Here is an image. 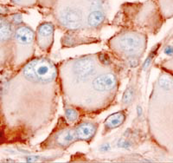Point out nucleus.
Returning <instances> with one entry per match:
<instances>
[{"mask_svg": "<svg viewBox=\"0 0 173 163\" xmlns=\"http://www.w3.org/2000/svg\"><path fill=\"white\" fill-rule=\"evenodd\" d=\"M34 69L36 75L37 77L38 81L42 82H50L53 80L56 71L51 62L45 60V59H40V60H34Z\"/></svg>", "mask_w": 173, "mask_h": 163, "instance_id": "f257e3e1", "label": "nucleus"}, {"mask_svg": "<svg viewBox=\"0 0 173 163\" xmlns=\"http://www.w3.org/2000/svg\"><path fill=\"white\" fill-rule=\"evenodd\" d=\"M61 21L67 27L76 29L82 22V14L79 10L73 7H66L61 12Z\"/></svg>", "mask_w": 173, "mask_h": 163, "instance_id": "f03ea898", "label": "nucleus"}, {"mask_svg": "<svg viewBox=\"0 0 173 163\" xmlns=\"http://www.w3.org/2000/svg\"><path fill=\"white\" fill-rule=\"evenodd\" d=\"M120 48L125 52L134 53L141 48V40L133 34H126L121 37L118 41Z\"/></svg>", "mask_w": 173, "mask_h": 163, "instance_id": "7ed1b4c3", "label": "nucleus"}, {"mask_svg": "<svg viewBox=\"0 0 173 163\" xmlns=\"http://www.w3.org/2000/svg\"><path fill=\"white\" fill-rule=\"evenodd\" d=\"M116 84V78L112 74H106L96 77L93 82L94 88L99 91H106L113 89Z\"/></svg>", "mask_w": 173, "mask_h": 163, "instance_id": "20e7f679", "label": "nucleus"}, {"mask_svg": "<svg viewBox=\"0 0 173 163\" xmlns=\"http://www.w3.org/2000/svg\"><path fill=\"white\" fill-rule=\"evenodd\" d=\"M75 71L76 75L82 79H86L90 77L93 72L94 71V62L90 59H81L77 61L75 64Z\"/></svg>", "mask_w": 173, "mask_h": 163, "instance_id": "39448f33", "label": "nucleus"}, {"mask_svg": "<svg viewBox=\"0 0 173 163\" xmlns=\"http://www.w3.org/2000/svg\"><path fill=\"white\" fill-rule=\"evenodd\" d=\"M96 131V127L92 123H82L76 129L77 139L88 140L91 138Z\"/></svg>", "mask_w": 173, "mask_h": 163, "instance_id": "423d86ee", "label": "nucleus"}, {"mask_svg": "<svg viewBox=\"0 0 173 163\" xmlns=\"http://www.w3.org/2000/svg\"><path fill=\"white\" fill-rule=\"evenodd\" d=\"M34 38L33 31L27 27H20L16 31V39L22 43H29Z\"/></svg>", "mask_w": 173, "mask_h": 163, "instance_id": "0eeeda50", "label": "nucleus"}, {"mask_svg": "<svg viewBox=\"0 0 173 163\" xmlns=\"http://www.w3.org/2000/svg\"><path fill=\"white\" fill-rule=\"evenodd\" d=\"M77 139L75 130H67L63 131L56 136V141L60 145L65 146L67 144L72 142L73 141Z\"/></svg>", "mask_w": 173, "mask_h": 163, "instance_id": "6e6552de", "label": "nucleus"}, {"mask_svg": "<svg viewBox=\"0 0 173 163\" xmlns=\"http://www.w3.org/2000/svg\"><path fill=\"white\" fill-rule=\"evenodd\" d=\"M125 121V115L123 113H116L110 115L106 120V125L107 128H116L119 127Z\"/></svg>", "mask_w": 173, "mask_h": 163, "instance_id": "1a4fd4ad", "label": "nucleus"}, {"mask_svg": "<svg viewBox=\"0 0 173 163\" xmlns=\"http://www.w3.org/2000/svg\"><path fill=\"white\" fill-rule=\"evenodd\" d=\"M105 19V15L101 10H94L88 17V24L93 27H96Z\"/></svg>", "mask_w": 173, "mask_h": 163, "instance_id": "9d476101", "label": "nucleus"}, {"mask_svg": "<svg viewBox=\"0 0 173 163\" xmlns=\"http://www.w3.org/2000/svg\"><path fill=\"white\" fill-rule=\"evenodd\" d=\"M11 27L5 20H0V41L7 40L11 36Z\"/></svg>", "mask_w": 173, "mask_h": 163, "instance_id": "9b49d317", "label": "nucleus"}, {"mask_svg": "<svg viewBox=\"0 0 173 163\" xmlns=\"http://www.w3.org/2000/svg\"><path fill=\"white\" fill-rule=\"evenodd\" d=\"M24 77L29 80H32V81H37L38 80L37 75H36V72H35L33 61H31L25 66L24 70Z\"/></svg>", "mask_w": 173, "mask_h": 163, "instance_id": "f8f14e48", "label": "nucleus"}, {"mask_svg": "<svg viewBox=\"0 0 173 163\" xmlns=\"http://www.w3.org/2000/svg\"><path fill=\"white\" fill-rule=\"evenodd\" d=\"M54 28L53 25L50 24H42L40 27L38 28V34L43 37V38H45V37H48L50 36L52 32H53Z\"/></svg>", "mask_w": 173, "mask_h": 163, "instance_id": "ddd939ff", "label": "nucleus"}, {"mask_svg": "<svg viewBox=\"0 0 173 163\" xmlns=\"http://www.w3.org/2000/svg\"><path fill=\"white\" fill-rule=\"evenodd\" d=\"M159 85L165 90H170L173 87V81L167 77H161L159 79Z\"/></svg>", "mask_w": 173, "mask_h": 163, "instance_id": "4468645a", "label": "nucleus"}, {"mask_svg": "<svg viewBox=\"0 0 173 163\" xmlns=\"http://www.w3.org/2000/svg\"><path fill=\"white\" fill-rule=\"evenodd\" d=\"M65 113H66V116H67V120L69 121H75L78 118V113L74 109H67L66 111H65Z\"/></svg>", "mask_w": 173, "mask_h": 163, "instance_id": "2eb2a0df", "label": "nucleus"}, {"mask_svg": "<svg viewBox=\"0 0 173 163\" xmlns=\"http://www.w3.org/2000/svg\"><path fill=\"white\" fill-rule=\"evenodd\" d=\"M133 89H132V88L127 89L126 91L125 92V94H124V96H123V101H124L125 103H127V102L131 101L132 98H133Z\"/></svg>", "mask_w": 173, "mask_h": 163, "instance_id": "dca6fc26", "label": "nucleus"}, {"mask_svg": "<svg viewBox=\"0 0 173 163\" xmlns=\"http://www.w3.org/2000/svg\"><path fill=\"white\" fill-rule=\"evenodd\" d=\"M15 4L17 5H29V4H33L36 2V0H11Z\"/></svg>", "mask_w": 173, "mask_h": 163, "instance_id": "f3484780", "label": "nucleus"}, {"mask_svg": "<svg viewBox=\"0 0 173 163\" xmlns=\"http://www.w3.org/2000/svg\"><path fill=\"white\" fill-rule=\"evenodd\" d=\"M164 52L165 54H167V55H172L173 53V48L171 46H168V47H166L165 50H164Z\"/></svg>", "mask_w": 173, "mask_h": 163, "instance_id": "a211bd4d", "label": "nucleus"}, {"mask_svg": "<svg viewBox=\"0 0 173 163\" xmlns=\"http://www.w3.org/2000/svg\"><path fill=\"white\" fill-rule=\"evenodd\" d=\"M161 2H163L165 5H171V7H173V0H160Z\"/></svg>", "mask_w": 173, "mask_h": 163, "instance_id": "6ab92c4d", "label": "nucleus"}, {"mask_svg": "<svg viewBox=\"0 0 173 163\" xmlns=\"http://www.w3.org/2000/svg\"><path fill=\"white\" fill-rule=\"evenodd\" d=\"M3 58H4V55H3V52L0 51V62L3 61Z\"/></svg>", "mask_w": 173, "mask_h": 163, "instance_id": "aec40b11", "label": "nucleus"}]
</instances>
